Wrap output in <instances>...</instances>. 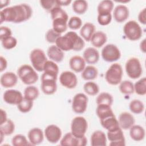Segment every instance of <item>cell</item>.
<instances>
[{
    "mask_svg": "<svg viewBox=\"0 0 146 146\" xmlns=\"http://www.w3.org/2000/svg\"><path fill=\"white\" fill-rule=\"evenodd\" d=\"M69 66L74 72H81L86 67V62L83 57L79 55H75L70 59Z\"/></svg>",
    "mask_w": 146,
    "mask_h": 146,
    "instance_id": "25",
    "label": "cell"
},
{
    "mask_svg": "<svg viewBox=\"0 0 146 146\" xmlns=\"http://www.w3.org/2000/svg\"><path fill=\"white\" fill-rule=\"evenodd\" d=\"M15 131L14 123L10 119L0 124V132H2L5 136L11 135Z\"/></svg>",
    "mask_w": 146,
    "mask_h": 146,
    "instance_id": "36",
    "label": "cell"
},
{
    "mask_svg": "<svg viewBox=\"0 0 146 146\" xmlns=\"http://www.w3.org/2000/svg\"><path fill=\"white\" fill-rule=\"evenodd\" d=\"M7 66V62L4 57L2 56H0V71L2 72L3 71Z\"/></svg>",
    "mask_w": 146,
    "mask_h": 146,
    "instance_id": "50",
    "label": "cell"
},
{
    "mask_svg": "<svg viewBox=\"0 0 146 146\" xmlns=\"http://www.w3.org/2000/svg\"><path fill=\"white\" fill-rule=\"evenodd\" d=\"M107 40V36L106 34L102 31L95 32L90 40L91 44L96 48H100L104 46Z\"/></svg>",
    "mask_w": 146,
    "mask_h": 146,
    "instance_id": "30",
    "label": "cell"
},
{
    "mask_svg": "<svg viewBox=\"0 0 146 146\" xmlns=\"http://www.w3.org/2000/svg\"><path fill=\"white\" fill-rule=\"evenodd\" d=\"M123 71L121 66L117 63L112 64L105 73L106 82L112 86H116L121 82Z\"/></svg>",
    "mask_w": 146,
    "mask_h": 146,
    "instance_id": "6",
    "label": "cell"
},
{
    "mask_svg": "<svg viewBox=\"0 0 146 146\" xmlns=\"http://www.w3.org/2000/svg\"><path fill=\"white\" fill-rule=\"evenodd\" d=\"M33 101L23 97L22 101L17 105L18 110L22 113L29 112L33 107Z\"/></svg>",
    "mask_w": 146,
    "mask_h": 146,
    "instance_id": "41",
    "label": "cell"
},
{
    "mask_svg": "<svg viewBox=\"0 0 146 146\" xmlns=\"http://www.w3.org/2000/svg\"><path fill=\"white\" fill-rule=\"evenodd\" d=\"M88 123L83 116H76L71 121V132L78 137H82L85 136L87 131Z\"/></svg>",
    "mask_w": 146,
    "mask_h": 146,
    "instance_id": "10",
    "label": "cell"
},
{
    "mask_svg": "<svg viewBox=\"0 0 146 146\" xmlns=\"http://www.w3.org/2000/svg\"><path fill=\"white\" fill-rule=\"evenodd\" d=\"M83 90L84 92L88 95L95 96L99 92V87L95 82L88 81L86 82L83 86Z\"/></svg>",
    "mask_w": 146,
    "mask_h": 146,
    "instance_id": "37",
    "label": "cell"
},
{
    "mask_svg": "<svg viewBox=\"0 0 146 146\" xmlns=\"http://www.w3.org/2000/svg\"><path fill=\"white\" fill-rule=\"evenodd\" d=\"M129 15L128 8L124 5H119L115 7L113 12V17L118 23L125 21Z\"/></svg>",
    "mask_w": 146,
    "mask_h": 146,
    "instance_id": "20",
    "label": "cell"
},
{
    "mask_svg": "<svg viewBox=\"0 0 146 146\" xmlns=\"http://www.w3.org/2000/svg\"><path fill=\"white\" fill-rule=\"evenodd\" d=\"M101 55L103 59L107 62H114L121 57L119 48L113 44H107L102 50Z\"/></svg>",
    "mask_w": 146,
    "mask_h": 146,
    "instance_id": "11",
    "label": "cell"
},
{
    "mask_svg": "<svg viewBox=\"0 0 146 146\" xmlns=\"http://www.w3.org/2000/svg\"><path fill=\"white\" fill-rule=\"evenodd\" d=\"M99 51L95 47H88L83 52V58L86 63L90 64L96 63L99 60Z\"/></svg>",
    "mask_w": 146,
    "mask_h": 146,
    "instance_id": "23",
    "label": "cell"
},
{
    "mask_svg": "<svg viewBox=\"0 0 146 146\" xmlns=\"http://www.w3.org/2000/svg\"><path fill=\"white\" fill-rule=\"evenodd\" d=\"M88 99L83 93H78L75 95L72 101V109L76 113H83L87 110Z\"/></svg>",
    "mask_w": 146,
    "mask_h": 146,
    "instance_id": "12",
    "label": "cell"
},
{
    "mask_svg": "<svg viewBox=\"0 0 146 146\" xmlns=\"http://www.w3.org/2000/svg\"><path fill=\"white\" fill-rule=\"evenodd\" d=\"M30 59L33 67L38 72L43 71V67L48 60L44 51L40 48H34L30 54Z\"/></svg>",
    "mask_w": 146,
    "mask_h": 146,
    "instance_id": "8",
    "label": "cell"
},
{
    "mask_svg": "<svg viewBox=\"0 0 146 146\" xmlns=\"http://www.w3.org/2000/svg\"><path fill=\"white\" fill-rule=\"evenodd\" d=\"M60 84L66 88L73 89L78 84V79L76 75L72 71H65L62 72L59 76Z\"/></svg>",
    "mask_w": 146,
    "mask_h": 146,
    "instance_id": "16",
    "label": "cell"
},
{
    "mask_svg": "<svg viewBox=\"0 0 146 146\" xmlns=\"http://www.w3.org/2000/svg\"><path fill=\"white\" fill-rule=\"evenodd\" d=\"M98 75V69L93 66H87L82 72L81 76L86 80H92L97 78Z\"/></svg>",
    "mask_w": 146,
    "mask_h": 146,
    "instance_id": "31",
    "label": "cell"
},
{
    "mask_svg": "<svg viewBox=\"0 0 146 146\" xmlns=\"http://www.w3.org/2000/svg\"><path fill=\"white\" fill-rule=\"evenodd\" d=\"M129 129L130 137L133 140L140 141L144 139L145 131L144 128L141 125L134 124Z\"/></svg>",
    "mask_w": 146,
    "mask_h": 146,
    "instance_id": "28",
    "label": "cell"
},
{
    "mask_svg": "<svg viewBox=\"0 0 146 146\" xmlns=\"http://www.w3.org/2000/svg\"><path fill=\"white\" fill-rule=\"evenodd\" d=\"M82 25V21L80 18L73 16L71 17L67 23V26L72 30H78L81 28Z\"/></svg>",
    "mask_w": 146,
    "mask_h": 146,
    "instance_id": "44",
    "label": "cell"
},
{
    "mask_svg": "<svg viewBox=\"0 0 146 146\" xmlns=\"http://www.w3.org/2000/svg\"><path fill=\"white\" fill-rule=\"evenodd\" d=\"M47 55L50 59L54 62L60 63L64 58V52L56 45L50 46L47 50Z\"/></svg>",
    "mask_w": 146,
    "mask_h": 146,
    "instance_id": "24",
    "label": "cell"
},
{
    "mask_svg": "<svg viewBox=\"0 0 146 146\" xmlns=\"http://www.w3.org/2000/svg\"><path fill=\"white\" fill-rule=\"evenodd\" d=\"M1 41L2 47L6 50L12 49L14 48L17 44V39L13 36L6 38Z\"/></svg>",
    "mask_w": 146,
    "mask_h": 146,
    "instance_id": "43",
    "label": "cell"
},
{
    "mask_svg": "<svg viewBox=\"0 0 146 146\" xmlns=\"http://www.w3.org/2000/svg\"><path fill=\"white\" fill-rule=\"evenodd\" d=\"M113 2L111 0H103L100 1L98 6V13H111L113 9Z\"/></svg>",
    "mask_w": 146,
    "mask_h": 146,
    "instance_id": "35",
    "label": "cell"
},
{
    "mask_svg": "<svg viewBox=\"0 0 146 146\" xmlns=\"http://www.w3.org/2000/svg\"><path fill=\"white\" fill-rule=\"evenodd\" d=\"M138 20L141 24H146V8H144L139 13Z\"/></svg>",
    "mask_w": 146,
    "mask_h": 146,
    "instance_id": "49",
    "label": "cell"
},
{
    "mask_svg": "<svg viewBox=\"0 0 146 146\" xmlns=\"http://www.w3.org/2000/svg\"><path fill=\"white\" fill-rule=\"evenodd\" d=\"M129 108L131 112L135 114H140L144 110V103L139 99L132 100L129 104Z\"/></svg>",
    "mask_w": 146,
    "mask_h": 146,
    "instance_id": "38",
    "label": "cell"
},
{
    "mask_svg": "<svg viewBox=\"0 0 146 146\" xmlns=\"http://www.w3.org/2000/svg\"><path fill=\"white\" fill-rule=\"evenodd\" d=\"M57 1V3L58 4V5L59 6H68L69 5L71 2L72 1L71 0H56Z\"/></svg>",
    "mask_w": 146,
    "mask_h": 146,
    "instance_id": "52",
    "label": "cell"
},
{
    "mask_svg": "<svg viewBox=\"0 0 146 146\" xmlns=\"http://www.w3.org/2000/svg\"><path fill=\"white\" fill-rule=\"evenodd\" d=\"M60 36L61 34L56 33L53 29H50L46 32L45 38L47 42L50 43H55L56 39Z\"/></svg>",
    "mask_w": 146,
    "mask_h": 146,
    "instance_id": "46",
    "label": "cell"
},
{
    "mask_svg": "<svg viewBox=\"0 0 146 146\" xmlns=\"http://www.w3.org/2000/svg\"><path fill=\"white\" fill-rule=\"evenodd\" d=\"M134 92L139 95L143 96L146 94V78L143 77L133 84Z\"/></svg>",
    "mask_w": 146,
    "mask_h": 146,
    "instance_id": "40",
    "label": "cell"
},
{
    "mask_svg": "<svg viewBox=\"0 0 146 146\" xmlns=\"http://www.w3.org/2000/svg\"><path fill=\"white\" fill-rule=\"evenodd\" d=\"M18 77V76L13 72H6L1 76V84L4 88H11L17 84Z\"/></svg>",
    "mask_w": 146,
    "mask_h": 146,
    "instance_id": "21",
    "label": "cell"
},
{
    "mask_svg": "<svg viewBox=\"0 0 146 146\" xmlns=\"http://www.w3.org/2000/svg\"><path fill=\"white\" fill-rule=\"evenodd\" d=\"M107 138L111 146H124L125 140L122 129L120 127L115 130L107 132Z\"/></svg>",
    "mask_w": 146,
    "mask_h": 146,
    "instance_id": "17",
    "label": "cell"
},
{
    "mask_svg": "<svg viewBox=\"0 0 146 146\" xmlns=\"http://www.w3.org/2000/svg\"><path fill=\"white\" fill-rule=\"evenodd\" d=\"M119 90L121 93L125 95H131L134 92L133 83L130 80H124L120 83Z\"/></svg>",
    "mask_w": 146,
    "mask_h": 146,
    "instance_id": "39",
    "label": "cell"
},
{
    "mask_svg": "<svg viewBox=\"0 0 146 146\" xmlns=\"http://www.w3.org/2000/svg\"><path fill=\"white\" fill-rule=\"evenodd\" d=\"M7 120V113L3 109H1V123L0 124L3 123Z\"/></svg>",
    "mask_w": 146,
    "mask_h": 146,
    "instance_id": "51",
    "label": "cell"
},
{
    "mask_svg": "<svg viewBox=\"0 0 146 146\" xmlns=\"http://www.w3.org/2000/svg\"><path fill=\"white\" fill-rule=\"evenodd\" d=\"M32 14V8L26 3L5 7L0 11V23L2 24L3 22L21 23L29 20Z\"/></svg>",
    "mask_w": 146,
    "mask_h": 146,
    "instance_id": "1",
    "label": "cell"
},
{
    "mask_svg": "<svg viewBox=\"0 0 146 146\" xmlns=\"http://www.w3.org/2000/svg\"><path fill=\"white\" fill-rule=\"evenodd\" d=\"M55 45L63 51H79L84 48L85 43L83 39L76 33L70 31L59 36L55 42Z\"/></svg>",
    "mask_w": 146,
    "mask_h": 146,
    "instance_id": "2",
    "label": "cell"
},
{
    "mask_svg": "<svg viewBox=\"0 0 146 146\" xmlns=\"http://www.w3.org/2000/svg\"><path fill=\"white\" fill-rule=\"evenodd\" d=\"M140 50L144 52H146V43H145V39H144L140 43Z\"/></svg>",
    "mask_w": 146,
    "mask_h": 146,
    "instance_id": "53",
    "label": "cell"
},
{
    "mask_svg": "<svg viewBox=\"0 0 146 146\" xmlns=\"http://www.w3.org/2000/svg\"><path fill=\"white\" fill-rule=\"evenodd\" d=\"M52 20V29L56 33L61 34L67 29L68 16L67 13L60 7L54 8L50 13Z\"/></svg>",
    "mask_w": 146,
    "mask_h": 146,
    "instance_id": "4",
    "label": "cell"
},
{
    "mask_svg": "<svg viewBox=\"0 0 146 146\" xmlns=\"http://www.w3.org/2000/svg\"><path fill=\"white\" fill-rule=\"evenodd\" d=\"M123 33L126 38L131 41L139 40L143 35L141 26L134 20L129 21L124 25Z\"/></svg>",
    "mask_w": 146,
    "mask_h": 146,
    "instance_id": "7",
    "label": "cell"
},
{
    "mask_svg": "<svg viewBox=\"0 0 146 146\" xmlns=\"http://www.w3.org/2000/svg\"><path fill=\"white\" fill-rule=\"evenodd\" d=\"M74 11L79 15L83 14L88 9V2L85 0H75L72 5Z\"/></svg>",
    "mask_w": 146,
    "mask_h": 146,
    "instance_id": "33",
    "label": "cell"
},
{
    "mask_svg": "<svg viewBox=\"0 0 146 146\" xmlns=\"http://www.w3.org/2000/svg\"><path fill=\"white\" fill-rule=\"evenodd\" d=\"M59 73L58 66L52 60H47L43 67V74L57 79Z\"/></svg>",
    "mask_w": 146,
    "mask_h": 146,
    "instance_id": "29",
    "label": "cell"
},
{
    "mask_svg": "<svg viewBox=\"0 0 146 146\" xmlns=\"http://www.w3.org/2000/svg\"><path fill=\"white\" fill-rule=\"evenodd\" d=\"M9 3H10V1L1 0L0 1V8H1V9L2 10L3 7L5 8V7H6Z\"/></svg>",
    "mask_w": 146,
    "mask_h": 146,
    "instance_id": "54",
    "label": "cell"
},
{
    "mask_svg": "<svg viewBox=\"0 0 146 146\" xmlns=\"http://www.w3.org/2000/svg\"><path fill=\"white\" fill-rule=\"evenodd\" d=\"M127 75L131 79L139 78L143 73V68L139 59L136 57L129 58L125 64Z\"/></svg>",
    "mask_w": 146,
    "mask_h": 146,
    "instance_id": "9",
    "label": "cell"
},
{
    "mask_svg": "<svg viewBox=\"0 0 146 146\" xmlns=\"http://www.w3.org/2000/svg\"><path fill=\"white\" fill-rule=\"evenodd\" d=\"M27 137L31 145H39L44 140V133L41 129L33 128L28 132Z\"/></svg>",
    "mask_w": 146,
    "mask_h": 146,
    "instance_id": "22",
    "label": "cell"
},
{
    "mask_svg": "<svg viewBox=\"0 0 146 146\" xmlns=\"http://www.w3.org/2000/svg\"><path fill=\"white\" fill-rule=\"evenodd\" d=\"M44 134L49 143L55 144L60 140L62 132L61 129L56 125L50 124L45 128Z\"/></svg>",
    "mask_w": 146,
    "mask_h": 146,
    "instance_id": "15",
    "label": "cell"
},
{
    "mask_svg": "<svg viewBox=\"0 0 146 146\" xmlns=\"http://www.w3.org/2000/svg\"><path fill=\"white\" fill-rule=\"evenodd\" d=\"M91 145L92 146H106L107 136L105 133L100 130L94 131L91 136Z\"/></svg>",
    "mask_w": 146,
    "mask_h": 146,
    "instance_id": "26",
    "label": "cell"
},
{
    "mask_svg": "<svg viewBox=\"0 0 146 146\" xmlns=\"http://www.w3.org/2000/svg\"><path fill=\"white\" fill-rule=\"evenodd\" d=\"M12 36L11 29L6 26H1L0 28V39L1 40Z\"/></svg>",
    "mask_w": 146,
    "mask_h": 146,
    "instance_id": "48",
    "label": "cell"
},
{
    "mask_svg": "<svg viewBox=\"0 0 146 146\" xmlns=\"http://www.w3.org/2000/svg\"><path fill=\"white\" fill-rule=\"evenodd\" d=\"M42 7L46 11L50 12L54 7L59 6L57 3L56 0H48V1H39Z\"/></svg>",
    "mask_w": 146,
    "mask_h": 146,
    "instance_id": "47",
    "label": "cell"
},
{
    "mask_svg": "<svg viewBox=\"0 0 146 146\" xmlns=\"http://www.w3.org/2000/svg\"><path fill=\"white\" fill-rule=\"evenodd\" d=\"M39 91L38 88L32 85L26 87L23 92L24 98L33 101L36 99L39 96Z\"/></svg>",
    "mask_w": 146,
    "mask_h": 146,
    "instance_id": "34",
    "label": "cell"
},
{
    "mask_svg": "<svg viewBox=\"0 0 146 146\" xmlns=\"http://www.w3.org/2000/svg\"><path fill=\"white\" fill-rule=\"evenodd\" d=\"M119 127L124 130L129 129L135 123L134 116L128 112H121L118 119Z\"/></svg>",
    "mask_w": 146,
    "mask_h": 146,
    "instance_id": "19",
    "label": "cell"
},
{
    "mask_svg": "<svg viewBox=\"0 0 146 146\" xmlns=\"http://www.w3.org/2000/svg\"><path fill=\"white\" fill-rule=\"evenodd\" d=\"M40 87L42 91L44 94L48 95L54 94L57 90L56 79L42 74Z\"/></svg>",
    "mask_w": 146,
    "mask_h": 146,
    "instance_id": "14",
    "label": "cell"
},
{
    "mask_svg": "<svg viewBox=\"0 0 146 146\" xmlns=\"http://www.w3.org/2000/svg\"><path fill=\"white\" fill-rule=\"evenodd\" d=\"M23 98V96L21 92L14 89L5 91L3 95V99L5 102L11 105H18Z\"/></svg>",
    "mask_w": 146,
    "mask_h": 146,
    "instance_id": "18",
    "label": "cell"
},
{
    "mask_svg": "<svg viewBox=\"0 0 146 146\" xmlns=\"http://www.w3.org/2000/svg\"><path fill=\"white\" fill-rule=\"evenodd\" d=\"M17 75L21 80L26 85H32L38 80V74L35 70L29 64L21 66L17 70Z\"/></svg>",
    "mask_w": 146,
    "mask_h": 146,
    "instance_id": "5",
    "label": "cell"
},
{
    "mask_svg": "<svg viewBox=\"0 0 146 146\" xmlns=\"http://www.w3.org/2000/svg\"><path fill=\"white\" fill-rule=\"evenodd\" d=\"M87 144V139L86 136L78 137L71 132L66 133L60 141V144L62 146H85Z\"/></svg>",
    "mask_w": 146,
    "mask_h": 146,
    "instance_id": "13",
    "label": "cell"
},
{
    "mask_svg": "<svg viewBox=\"0 0 146 146\" xmlns=\"http://www.w3.org/2000/svg\"><path fill=\"white\" fill-rule=\"evenodd\" d=\"M95 32V26L91 22H86L80 30L81 37L87 42H90L92 36Z\"/></svg>",
    "mask_w": 146,
    "mask_h": 146,
    "instance_id": "27",
    "label": "cell"
},
{
    "mask_svg": "<svg viewBox=\"0 0 146 146\" xmlns=\"http://www.w3.org/2000/svg\"><path fill=\"white\" fill-rule=\"evenodd\" d=\"M112 21L111 13H101L98 14V22L102 26L109 25Z\"/></svg>",
    "mask_w": 146,
    "mask_h": 146,
    "instance_id": "45",
    "label": "cell"
},
{
    "mask_svg": "<svg viewBox=\"0 0 146 146\" xmlns=\"http://www.w3.org/2000/svg\"><path fill=\"white\" fill-rule=\"evenodd\" d=\"M12 145L14 146H25L31 145L29 144L26 137L22 134L15 135L11 139Z\"/></svg>",
    "mask_w": 146,
    "mask_h": 146,
    "instance_id": "42",
    "label": "cell"
},
{
    "mask_svg": "<svg viewBox=\"0 0 146 146\" xmlns=\"http://www.w3.org/2000/svg\"><path fill=\"white\" fill-rule=\"evenodd\" d=\"M113 102V98L111 94L106 92H101L97 96L96 103L97 105H105L111 106Z\"/></svg>",
    "mask_w": 146,
    "mask_h": 146,
    "instance_id": "32",
    "label": "cell"
},
{
    "mask_svg": "<svg viewBox=\"0 0 146 146\" xmlns=\"http://www.w3.org/2000/svg\"><path fill=\"white\" fill-rule=\"evenodd\" d=\"M96 113L100 120V124L108 131H113L120 128L118 120L111 106L98 105Z\"/></svg>",
    "mask_w": 146,
    "mask_h": 146,
    "instance_id": "3",
    "label": "cell"
}]
</instances>
